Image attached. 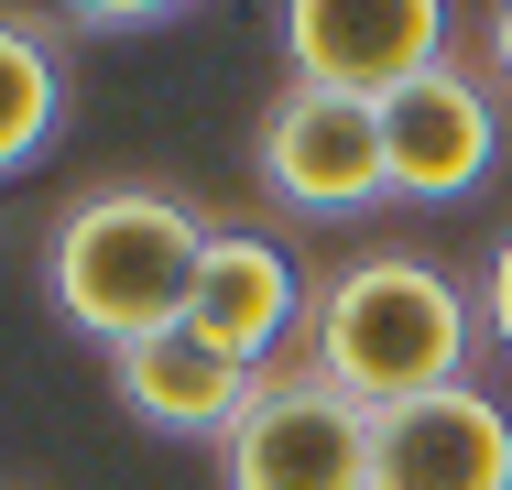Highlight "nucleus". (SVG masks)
<instances>
[{
    "label": "nucleus",
    "instance_id": "nucleus-3",
    "mask_svg": "<svg viewBox=\"0 0 512 490\" xmlns=\"http://www.w3.org/2000/svg\"><path fill=\"white\" fill-rule=\"evenodd\" d=\"M218 490H371V414L316 371H262L218 436Z\"/></svg>",
    "mask_w": 512,
    "mask_h": 490
},
{
    "label": "nucleus",
    "instance_id": "nucleus-4",
    "mask_svg": "<svg viewBox=\"0 0 512 490\" xmlns=\"http://www.w3.org/2000/svg\"><path fill=\"white\" fill-rule=\"evenodd\" d=\"M251 175L295 218H360V207H382L393 196V175H382V109L327 98V88H284L251 120Z\"/></svg>",
    "mask_w": 512,
    "mask_h": 490
},
{
    "label": "nucleus",
    "instance_id": "nucleus-11",
    "mask_svg": "<svg viewBox=\"0 0 512 490\" xmlns=\"http://www.w3.org/2000/svg\"><path fill=\"white\" fill-rule=\"evenodd\" d=\"M480 327H491V338L512 349V240L491 251V284H480Z\"/></svg>",
    "mask_w": 512,
    "mask_h": 490
},
{
    "label": "nucleus",
    "instance_id": "nucleus-12",
    "mask_svg": "<svg viewBox=\"0 0 512 490\" xmlns=\"http://www.w3.org/2000/svg\"><path fill=\"white\" fill-rule=\"evenodd\" d=\"M491 77H502V88H512V0H502V11H491Z\"/></svg>",
    "mask_w": 512,
    "mask_h": 490
},
{
    "label": "nucleus",
    "instance_id": "nucleus-5",
    "mask_svg": "<svg viewBox=\"0 0 512 490\" xmlns=\"http://www.w3.org/2000/svg\"><path fill=\"white\" fill-rule=\"evenodd\" d=\"M284 66H295V88L382 109V98H404L414 77L447 66V11L436 0H295Z\"/></svg>",
    "mask_w": 512,
    "mask_h": 490
},
{
    "label": "nucleus",
    "instance_id": "nucleus-9",
    "mask_svg": "<svg viewBox=\"0 0 512 490\" xmlns=\"http://www.w3.org/2000/svg\"><path fill=\"white\" fill-rule=\"evenodd\" d=\"M109 382H120V403L153 425V436H229V414L251 403V382L262 371H240L229 349H207L197 327L175 316L164 338H131V349H109Z\"/></svg>",
    "mask_w": 512,
    "mask_h": 490
},
{
    "label": "nucleus",
    "instance_id": "nucleus-6",
    "mask_svg": "<svg viewBox=\"0 0 512 490\" xmlns=\"http://www.w3.org/2000/svg\"><path fill=\"white\" fill-rule=\"evenodd\" d=\"M371 490H512V414L480 382L371 414Z\"/></svg>",
    "mask_w": 512,
    "mask_h": 490
},
{
    "label": "nucleus",
    "instance_id": "nucleus-10",
    "mask_svg": "<svg viewBox=\"0 0 512 490\" xmlns=\"http://www.w3.org/2000/svg\"><path fill=\"white\" fill-rule=\"evenodd\" d=\"M55 109H66V77H55V44L0 22V175H22L44 142H55Z\"/></svg>",
    "mask_w": 512,
    "mask_h": 490
},
{
    "label": "nucleus",
    "instance_id": "nucleus-1",
    "mask_svg": "<svg viewBox=\"0 0 512 490\" xmlns=\"http://www.w3.org/2000/svg\"><path fill=\"white\" fill-rule=\"evenodd\" d=\"M469 349H480V305L425 251H360L349 273H327L306 294V371L327 392H349L360 414L469 382Z\"/></svg>",
    "mask_w": 512,
    "mask_h": 490
},
{
    "label": "nucleus",
    "instance_id": "nucleus-2",
    "mask_svg": "<svg viewBox=\"0 0 512 490\" xmlns=\"http://www.w3.org/2000/svg\"><path fill=\"white\" fill-rule=\"evenodd\" d=\"M197 251H207V218L197 196L175 186H88L55 240H44V294L77 338L99 349H131V338H164L197 294Z\"/></svg>",
    "mask_w": 512,
    "mask_h": 490
},
{
    "label": "nucleus",
    "instance_id": "nucleus-7",
    "mask_svg": "<svg viewBox=\"0 0 512 490\" xmlns=\"http://www.w3.org/2000/svg\"><path fill=\"white\" fill-rule=\"evenodd\" d=\"M491 164H502V109H491L480 77L436 66V77H414L404 98H382V175H393V196L447 207V196L480 186Z\"/></svg>",
    "mask_w": 512,
    "mask_h": 490
},
{
    "label": "nucleus",
    "instance_id": "nucleus-8",
    "mask_svg": "<svg viewBox=\"0 0 512 490\" xmlns=\"http://www.w3.org/2000/svg\"><path fill=\"white\" fill-rule=\"evenodd\" d=\"M186 327H197L207 349H229L240 371H273V349L306 338V273H295L284 240H262V229H207Z\"/></svg>",
    "mask_w": 512,
    "mask_h": 490
}]
</instances>
